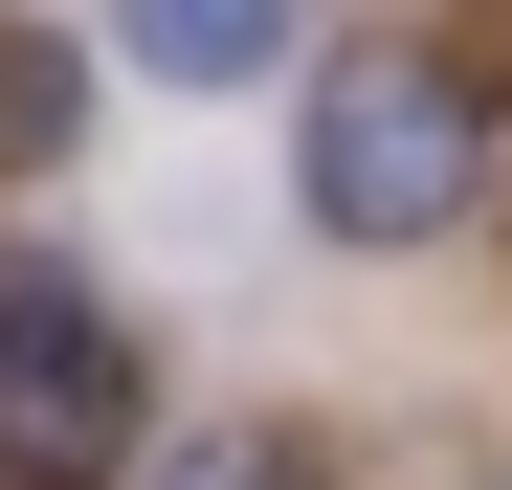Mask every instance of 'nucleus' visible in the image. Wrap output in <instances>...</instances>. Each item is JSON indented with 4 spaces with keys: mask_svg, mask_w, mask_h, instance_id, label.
Returning <instances> with one entry per match:
<instances>
[{
    "mask_svg": "<svg viewBox=\"0 0 512 490\" xmlns=\"http://www.w3.org/2000/svg\"><path fill=\"white\" fill-rule=\"evenodd\" d=\"M290 201H312V245H446V223L490 201V112H468V67H446V45H357V67H312Z\"/></svg>",
    "mask_w": 512,
    "mask_h": 490,
    "instance_id": "nucleus-1",
    "label": "nucleus"
},
{
    "mask_svg": "<svg viewBox=\"0 0 512 490\" xmlns=\"http://www.w3.org/2000/svg\"><path fill=\"white\" fill-rule=\"evenodd\" d=\"M134 424H156L134 335L23 245V268H0V490H134Z\"/></svg>",
    "mask_w": 512,
    "mask_h": 490,
    "instance_id": "nucleus-2",
    "label": "nucleus"
},
{
    "mask_svg": "<svg viewBox=\"0 0 512 490\" xmlns=\"http://www.w3.org/2000/svg\"><path fill=\"white\" fill-rule=\"evenodd\" d=\"M112 67H156V90H245V67H290V0H112Z\"/></svg>",
    "mask_w": 512,
    "mask_h": 490,
    "instance_id": "nucleus-3",
    "label": "nucleus"
},
{
    "mask_svg": "<svg viewBox=\"0 0 512 490\" xmlns=\"http://www.w3.org/2000/svg\"><path fill=\"white\" fill-rule=\"evenodd\" d=\"M67 134H90V45H0V156L45 179Z\"/></svg>",
    "mask_w": 512,
    "mask_h": 490,
    "instance_id": "nucleus-4",
    "label": "nucleus"
},
{
    "mask_svg": "<svg viewBox=\"0 0 512 490\" xmlns=\"http://www.w3.org/2000/svg\"><path fill=\"white\" fill-rule=\"evenodd\" d=\"M134 490H312V468H290V424H179Z\"/></svg>",
    "mask_w": 512,
    "mask_h": 490,
    "instance_id": "nucleus-5",
    "label": "nucleus"
}]
</instances>
